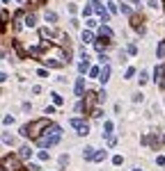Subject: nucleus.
I'll use <instances>...</instances> for the list:
<instances>
[{"label":"nucleus","mask_w":165,"mask_h":171,"mask_svg":"<svg viewBox=\"0 0 165 171\" xmlns=\"http://www.w3.org/2000/svg\"><path fill=\"white\" fill-rule=\"evenodd\" d=\"M149 7H158V2L156 0H149Z\"/></svg>","instance_id":"49530a36"},{"label":"nucleus","mask_w":165,"mask_h":171,"mask_svg":"<svg viewBox=\"0 0 165 171\" xmlns=\"http://www.w3.org/2000/svg\"><path fill=\"white\" fill-rule=\"evenodd\" d=\"M39 160L46 162V160H48V151H39Z\"/></svg>","instance_id":"7c9ffc66"},{"label":"nucleus","mask_w":165,"mask_h":171,"mask_svg":"<svg viewBox=\"0 0 165 171\" xmlns=\"http://www.w3.org/2000/svg\"><path fill=\"white\" fill-rule=\"evenodd\" d=\"M2 123H5V126H9V123H14V117H9V114H7V117L2 119Z\"/></svg>","instance_id":"58836bf2"},{"label":"nucleus","mask_w":165,"mask_h":171,"mask_svg":"<svg viewBox=\"0 0 165 171\" xmlns=\"http://www.w3.org/2000/svg\"><path fill=\"white\" fill-rule=\"evenodd\" d=\"M82 158H85V160H94V158H96V148H92V146H87V148L82 151Z\"/></svg>","instance_id":"4468645a"},{"label":"nucleus","mask_w":165,"mask_h":171,"mask_svg":"<svg viewBox=\"0 0 165 171\" xmlns=\"http://www.w3.org/2000/svg\"><path fill=\"white\" fill-rule=\"evenodd\" d=\"M163 7H165V0H163Z\"/></svg>","instance_id":"3c124183"},{"label":"nucleus","mask_w":165,"mask_h":171,"mask_svg":"<svg viewBox=\"0 0 165 171\" xmlns=\"http://www.w3.org/2000/svg\"><path fill=\"white\" fill-rule=\"evenodd\" d=\"M39 169H41L39 164H28V171H39Z\"/></svg>","instance_id":"ea45409f"},{"label":"nucleus","mask_w":165,"mask_h":171,"mask_svg":"<svg viewBox=\"0 0 165 171\" xmlns=\"http://www.w3.org/2000/svg\"><path fill=\"white\" fill-rule=\"evenodd\" d=\"M90 68H92V66H90V57H87V55H85V50H82V62L78 64V71H80L82 75H85V73H87Z\"/></svg>","instance_id":"6e6552de"},{"label":"nucleus","mask_w":165,"mask_h":171,"mask_svg":"<svg viewBox=\"0 0 165 171\" xmlns=\"http://www.w3.org/2000/svg\"><path fill=\"white\" fill-rule=\"evenodd\" d=\"M51 126V121L48 119H37V121H32V123H25L23 128H21V135L23 137H30V139H39L41 135L46 132V128Z\"/></svg>","instance_id":"f257e3e1"},{"label":"nucleus","mask_w":165,"mask_h":171,"mask_svg":"<svg viewBox=\"0 0 165 171\" xmlns=\"http://www.w3.org/2000/svg\"><path fill=\"white\" fill-rule=\"evenodd\" d=\"M122 14H126V16H133V12H131V7H128V5H122Z\"/></svg>","instance_id":"c756f323"},{"label":"nucleus","mask_w":165,"mask_h":171,"mask_svg":"<svg viewBox=\"0 0 165 171\" xmlns=\"http://www.w3.org/2000/svg\"><path fill=\"white\" fill-rule=\"evenodd\" d=\"M154 80H156V84L165 89V64H158L156 66V71H154Z\"/></svg>","instance_id":"39448f33"},{"label":"nucleus","mask_w":165,"mask_h":171,"mask_svg":"<svg viewBox=\"0 0 165 171\" xmlns=\"http://www.w3.org/2000/svg\"><path fill=\"white\" fill-rule=\"evenodd\" d=\"M135 75V68H126V80H131Z\"/></svg>","instance_id":"473e14b6"},{"label":"nucleus","mask_w":165,"mask_h":171,"mask_svg":"<svg viewBox=\"0 0 165 171\" xmlns=\"http://www.w3.org/2000/svg\"><path fill=\"white\" fill-rule=\"evenodd\" d=\"M85 5H87V2H85ZM92 12H94V7H92V5H87V7L82 9V16H92Z\"/></svg>","instance_id":"a878e982"},{"label":"nucleus","mask_w":165,"mask_h":171,"mask_svg":"<svg viewBox=\"0 0 165 171\" xmlns=\"http://www.w3.org/2000/svg\"><path fill=\"white\" fill-rule=\"evenodd\" d=\"M122 162H124V160H122V155H115V158H112V164H117V167H119Z\"/></svg>","instance_id":"4c0bfd02"},{"label":"nucleus","mask_w":165,"mask_h":171,"mask_svg":"<svg viewBox=\"0 0 165 171\" xmlns=\"http://www.w3.org/2000/svg\"><path fill=\"white\" fill-rule=\"evenodd\" d=\"M82 41H85V43H90V41H94V34H92L90 30H82Z\"/></svg>","instance_id":"6ab92c4d"},{"label":"nucleus","mask_w":165,"mask_h":171,"mask_svg":"<svg viewBox=\"0 0 165 171\" xmlns=\"http://www.w3.org/2000/svg\"><path fill=\"white\" fill-rule=\"evenodd\" d=\"M133 2H140V0H133Z\"/></svg>","instance_id":"8fccbe9b"},{"label":"nucleus","mask_w":165,"mask_h":171,"mask_svg":"<svg viewBox=\"0 0 165 171\" xmlns=\"http://www.w3.org/2000/svg\"><path fill=\"white\" fill-rule=\"evenodd\" d=\"M51 96H53V103H55V105H62V103H64V98H62V96H60L57 91H53Z\"/></svg>","instance_id":"412c9836"},{"label":"nucleus","mask_w":165,"mask_h":171,"mask_svg":"<svg viewBox=\"0 0 165 171\" xmlns=\"http://www.w3.org/2000/svg\"><path fill=\"white\" fill-rule=\"evenodd\" d=\"M2 21H5V23L9 21V12H7V9H2Z\"/></svg>","instance_id":"79ce46f5"},{"label":"nucleus","mask_w":165,"mask_h":171,"mask_svg":"<svg viewBox=\"0 0 165 171\" xmlns=\"http://www.w3.org/2000/svg\"><path fill=\"white\" fill-rule=\"evenodd\" d=\"M90 75H92V78H101V68H99V66H92V68H90Z\"/></svg>","instance_id":"393cba45"},{"label":"nucleus","mask_w":165,"mask_h":171,"mask_svg":"<svg viewBox=\"0 0 165 171\" xmlns=\"http://www.w3.org/2000/svg\"><path fill=\"white\" fill-rule=\"evenodd\" d=\"M12 46H14V50H16V55L21 57V59H25V50H23V46H21V41H12Z\"/></svg>","instance_id":"f8f14e48"},{"label":"nucleus","mask_w":165,"mask_h":171,"mask_svg":"<svg viewBox=\"0 0 165 171\" xmlns=\"http://www.w3.org/2000/svg\"><path fill=\"white\" fill-rule=\"evenodd\" d=\"M25 16H28L25 12H16V16H14V30H21V25H23L21 21H23Z\"/></svg>","instance_id":"1a4fd4ad"},{"label":"nucleus","mask_w":165,"mask_h":171,"mask_svg":"<svg viewBox=\"0 0 165 171\" xmlns=\"http://www.w3.org/2000/svg\"><path fill=\"white\" fill-rule=\"evenodd\" d=\"M133 171H142V169H133Z\"/></svg>","instance_id":"09e8293b"},{"label":"nucleus","mask_w":165,"mask_h":171,"mask_svg":"<svg viewBox=\"0 0 165 171\" xmlns=\"http://www.w3.org/2000/svg\"><path fill=\"white\" fill-rule=\"evenodd\" d=\"M2 2H5V5H7V2H9V0H2Z\"/></svg>","instance_id":"de8ad7c7"},{"label":"nucleus","mask_w":165,"mask_h":171,"mask_svg":"<svg viewBox=\"0 0 165 171\" xmlns=\"http://www.w3.org/2000/svg\"><path fill=\"white\" fill-rule=\"evenodd\" d=\"M39 37H41V39H53L55 32H51L48 27H41V30H39Z\"/></svg>","instance_id":"dca6fc26"},{"label":"nucleus","mask_w":165,"mask_h":171,"mask_svg":"<svg viewBox=\"0 0 165 171\" xmlns=\"http://www.w3.org/2000/svg\"><path fill=\"white\" fill-rule=\"evenodd\" d=\"M44 18H46L48 23H55V21H57V14H55V12H46V14H44Z\"/></svg>","instance_id":"aec40b11"},{"label":"nucleus","mask_w":165,"mask_h":171,"mask_svg":"<svg viewBox=\"0 0 165 171\" xmlns=\"http://www.w3.org/2000/svg\"><path fill=\"white\" fill-rule=\"evenodd\" d=\"M108 12L110 14H117V5H115V0H110V2H108Z\"/></svg>","instance_id":"cd10ccee"},{"label":"nucleus","mask_w":165,"mask_h":171,"mask_svg":"<svg viewBox=\"0 0 165 171\" xmlns=\"http://www.w3.org/2000/svg\"><path fill=\"white\" fill-rule=\"evenodd\" d=\"M30 2H32V5H44L46 0H30Z\"/></svg>","instance_id":"a18cd8bd"},{"label":"nucleus","mask_w":165,"mask_h":171,"mask_svg":"<svg viewBox=\"0 0 165 171\" xmlns=\"http://www.w3.org/2000/svg\"><path fill=\"white\" fill-rule=\"evenodd\" d=\"M140 84H145V82H147V80H149V75H147V71H140Z\"/></svg>","instance_id":"bb28decb"},{"label":"nucleus","mask_w":165,"mask_h":171,"mask_svg":"<svg viewBox=\"0 0 165 171\" xmlns=\"http://www.w3.org/2000/svg\"><path fill=\"white\" fill-rule=\"evenodd\" d=\"M46 114H55V105H46Z\"/></svg>","instance_id":"a19ab883"},{"label":"nucleus","mask_w":165,"mask_h":171,"mask_svg":"<svg viewBox=\"0 0 165 171\" xmlns=\"http://www.w3.org/2000/svg\"><path fill=\"white\" fill-rule=\"evenodd\" d=\"M106 158H108V153H106V151H96V158H94V162H103Z\"/></svg>","instance_id":"4be33fe9"},{"label":"nucleus","mask_w":165,"mask_h":171,"mask_svg":"<svg viewBox=\"0 0 165 171\" xmlns=\"http://www.w3.org/2000/svg\"><path fill=\"white\" fill-rule=\"evenodd\" d=\"M99 80H101V84H106V82L110 80V64H106L103 68H101V78Z\"/></svg>","instance_id":"9d476101"},{"label":"nucleus","mask_w":165,"mask_h":171,"mask_svg":"<svg viewBox=\"0 0 165 171\" xmlns=\"http://www.w3.org/2000/svg\"><path fill=\"white\" fill-rule=\"evenodd\" d=\"M2 142H5V144H14V137H9V135H2Z\"/></svg>","instance_id":"f704fd0d"},{"label":"nucleus","mask_w":165,"mask_h":171,"mask_svg":"<svg viewBox=\"0 0 165 171\" xmlns=\"http://www.w3.org/2000/svg\"><path fill=\"white\" fill-rule=\"evenodd\" d=\"M106 98H108V94H106V89H101V91H99V101H101V103H103V101H106Z\"/></svg>","instance_id":"72a5a7b5"},{"label":"nucleus","mask_w":165,"mask_h":171,"mask_svg":"<svg viewBox=\"0 0 165 171\" xmlns=\"http://www.w3.org/2000/svg\"><path fill=\"white\" fill-rule=\"evenodd\" d=\"M131 27H133L135 32H140V34H145V25H142V16L133 14V16H131Z\"/></svg>","instance_id":"0eeeda50"},{"label":"nucleus","mask_w":165,"mask_h":171,"mask_svg":"<svg viewBox=\"0 0 165 171\" xmlns=\"http://www.w3.org/2000/svg\"><path fill=\"white\" fill-rule=\"evenodd\" d=\"M87 27H96V21H94V18H87Z\"/></svg>","instance_id":"37998d69"},{"label":"nucleus","mask_w":165,"mask_h":171,"mask_svg":"<svg viewBox=\"0 0 165 171\" xmlns=\"http://www.w3.org/2000/svg\"><path fill=\"white\" fill-rule=\"evenodd\" d=\"M101 114H103V112H101V110H99V107H94V110H92V112H90V117H94V119H99V117H101Z\"/></svg>","instance_id":"c85d7f7f"},{"label":"nucleus","mask_w":165,"mask_h":171,"mask_svg":"<svg viewBox=\"0 0 165 171\" xmlns=\"http://www.w3.org/2000/svg\"><path fill=\"white\" fill-rule=\"evenodd\" d=\"M2 171H28V167L21 164L18 155H5L2 158Z\"/></svg>","instance_id":"7ed1b4c3"},{"label":"nucleus","mask_w":165,"mask_h":171,"mask_svg":"<svg viewBox=\"0 0 165 171\" xmlns=\"http://www.w3.org/2000/svg\"><path fill=\"white\" fill-rule=\"evenodd\" d=\"M44 64H46V66H53V68H60L64 62H62V59H44Z\"/></svg>","instance_id":"a211bd4d"},{"label":"nucleus","mask_w":165,"mask_h":171,"mask_svg":"<svg viewBox=\"0 0 165 171\" xmlns=\"http://www.w3.org/2000/svg\"><path fill=\"white\" fill-rule=\"evenodd\" d=\"M60 137H62V128L55 126V123H51V126L46 128V132L37 139V146H41V148H51V146H55L57 142H60Z\"/></svg>","instance_id":"f03ea898"},{"label":"nucleus","mask_w":165,"mask_h":171,"mask_svg":"<svg viewBox=\"0 0 165 171\" xmlns=\"http://www.w3.org/2000/svg\"><path fill=\"white\" fill-rule=\"evenodd\" d=\"M37 75H39V78H48V71H46V68H39Z\"/></svg>","instance_id":"c9c22d12"},{"label":"nucleus","mask_w":165,"mask_h":171,"mask_svg":"<svg viewBox=\"0 0 165 171\" xmlns=\"http://www.w3.org/2000/svg\"><path fill=\"white\" fill-rule=\"evenodd\" d=\"M103 135H106V137H110V132H112V121H106V123H103Z\"/></svg>","instance_id":"b1692460"},{"label":"nucleus","mask_w":165,"mask_h":171,"mask_svg":"<svg viewBox=\"0 0 165 171\" xmlns=\"http://www.w3.org/2000/svg\"><path fill=\"white\" fill-rule=\"evenodd\" d=\"M126 53H128V55H135V53H138V48H135V46H133V43H131V46L126 48Z\"/></svg>","instance_id":"e433bc0d"},{"label":"nucleus","mask_w":165,"mask_h":171,"mask_svg":"<svg viewBox=\"0 0 165 171\" xmlns=\"http://www.w3.org/2000/svg\"><path fill=\"white\" fill-rule=\"evenodd\" d=\"M35 21H37V18H35V14H28V16H25V25L28 27H35Z\"/></svg>","instance_id":"5701e85b"},{"label":"nucleus","mask_w":165,"mask_h":171,"mask_svg":"<svg viewBox=\"0 0 165 171\" xmlns=\"http://www.w3.org/2000/svg\"><path fill=\"white\" fill-rule=\"evenodd\" d=\"M99 37H106V39H110V37H112V30H110L108 25H101V30H99Z\"/></svg>","instance_id":"f3484780"},{"label":"nucleus","mask_w":165,"mask_h":171,"mask_svg":"<svg viewBox=\"0 0 165 171\" xmlns=\"http://www.w3.org/2000/svg\"><path fill=\"white\" fill-rule=\"evenodd\" d=\"M18 158H21V160L32 158V148H30V146H21V151H18Z\"/></svg>","instance_id":"ddd939ff"},{"label":"nucleus","mask_w":165,"mask_h":171,"mask_svg":"<svg viewBox=\"0 0 165 171\" xmlns=\"http://www.w3.org/2000/svg\"><path fill=\"white\" fill-rule=\"evenodd\" d=\"M69 126H71L73 130H78V135H90V126H87L85 119H71Z\"/></svg>","instance_id":"20e7f679"},{"label":"nucleus","mask_w":165,"mask_h":171,"mask_svg":"<svg viewBox=\"0 0 165 171\" xmlns=\"http://www.w3.org/2000/svg\"><path fill=\"white\" fill-rule=\"evenodd\" d=\"M96 101H99V91H87V94H85V101H82V103H85V107L92 112V110H94V103H96Z\"/></svg>","instance_id":"423d86ee"},{"label":"nucleus","mask_w":165,"mask_h":171,"mask_svg":"<svg viewBox=\"0 0 165 171\" xmlns=\"http://www.w3.org/2000/svg\"><path fill=\"white\" fill-rule=\"evenodd\" d=\"M73 91H76V96H82V91H85V78H78V80H76Z\"/></svg>","instance_id":"9b49d317"},{"label":"nucleus","mask_w":165,"mask_h":171,"mask_svg":"<svg viewBox=\"0 0 165 171\" xmlns=\"http://www.w3.org/2000/svg\"><path fill=\"white\" fill-rule=\"evenodd\" d=\"M156 55H158V59H165V41H158V46H156Z\"/></svg>","instance_id":"2eb2a0df"},{"label":"nucleus","mask_w":165,"mask_h":171,"mask_svg":"<svg viewBox=\"0 0 165 171\" xmlns=\"http://www.w3.org/2000/svg\"><path fill=\"white\" fill-rule=\"evenodd\" d=\"M156 164H161V167L165 164V158H163V155H158V158H156Z\"/></svg>","instance_id":"c03bdc74"},{"label":"nucleus","mask_w":165,"mask_h":171,"mask_svg":"<svg viewBox=\"0 0 165 171\" xmlns=\"http://www.w3.org/2000/svg\"><path fill=\"white\" fill-rule=\"evenodd\" d=\"M69 164V155H62V158H60V167H67Z\"/></svg>","instance_id":"2f4dec72"}]
</instances>
